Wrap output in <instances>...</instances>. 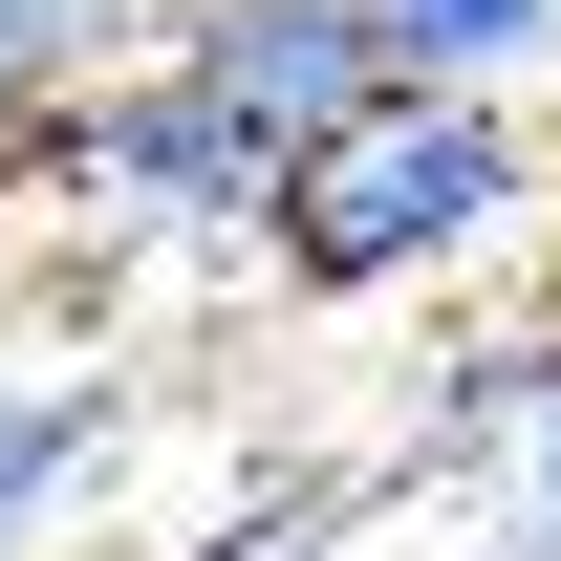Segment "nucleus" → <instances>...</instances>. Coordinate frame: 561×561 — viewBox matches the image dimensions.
Segmentation results:
<instances>
[{"mask_svg":"<svg viewBox=\"0 0 561 561\" xmlns=\"http://www.w3.org/2000/svg\"><path fill=\"white\" fill-rule=\"evenodd\" d=\"M496 195H518V151H496L476 87H389L367 130L302 151L280 260H302V280H411V260H454V238H496Z\"/></svg>","mask_w":561,"mask_h":561,"instance_id":"f257e3e1","label":"nucleus"},{"mask_svg":"<svg viewBox=\"0 0 561 561\" xmlns=\"http://www.w3.org/2000/svg\"><path fill=\"white\" fill-rule=\"evenodd\" d=\"M173 66H195L216 108L280 151V195H302V151H324V130H367V108H389V44H367V0H216Z\"/></svg>","mask_w":561,"mask_h":561,"instance_id":"f03ea898","label":"nucleus"},{"mask_svg":"<svg viewBox=\"0 0 561 561\" xmlns=\"http://www.w3.org/2000/svg\"><path fill=\"white\" fill-rule=\"evenodd\" d=\"M66 173H87V195H130V216H260V195H280V151L238 130L195 66H173V87H130V108H87V130H66Z\"/></svg>","mask_w":561,"mask_h":561,"instance_id":"7ed1b4c3","label":"nucleus"},{"mask_svg":"<svg viewBox=\"0 0 561 561\" xmlns=\"http://www.w3.org/2000/svg\"><path fill=\"white\" fill-rule=\"evenodd\" d=\"M367 44H389V87H496L561 44V0H367Z\"/></svg>","mask_w":561,"mask_h":561,"instance_id":"20e7f679","label":"nucleus"},{"mask_svg":"<svg viewBox=\"0 0 561 561\" xmlns=\"http://www.w3.org/2000/svg\"><path fill=\"white\" fill-rule=\"evenodd\" d=\"M66 454H87L66 389H0V518H44V496H66Z\"/></svg>","mask_w":561,"mask_h":561,"instance_id":"39448f33","label":"nucleus"},{"mask_svg":"<svg viewBox=\"0 0 561 561\" xmlns=\"http://www.w3.org/2000/svg\"><path fill=\"white\" fill-rule=\"evenodd\" d=\"M87 22H108V0H0V108H22V87H44V66H66V44H87Z\"/></svg>","mask_w":561,"mask_h":561,"instance_id":"423d86ee","label":"nucleus"},{"mask_svg":"<svg viewBox=\"0 0 561 561\" xmlns=\"http://www.w3.org/2000/svg\"><path fill=\"white\" fill-rule=\"evenodd\" d=\"M540 518H561V389H540Z\"/></svg>","mask_w":561,"mask_h":561,"instance_id":"0eeeda50","label":"nucleus"}]
</instances>
